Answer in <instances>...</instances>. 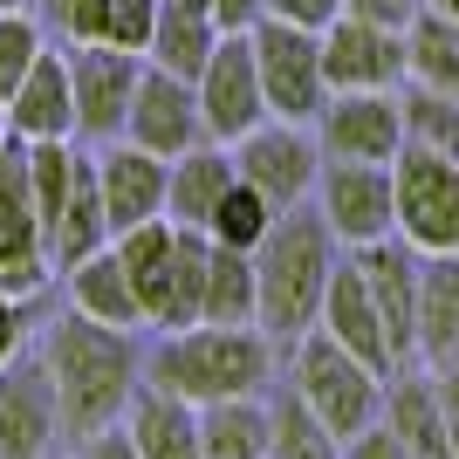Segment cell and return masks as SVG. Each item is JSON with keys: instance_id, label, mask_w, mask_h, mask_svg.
Listing matches in <instances>:
<instances>
[{"instance_id": "cell-1", "label": "cell", "mask_w": 459, "mask_h": 459, "mask_svg": "<svg viewBox=\"0 0 459 459\" xmlns=\"http://www.w3.org/2000/svg\"><path fill=\"white\" fill-rule=\"evenodd\" d=\"M41 370L56 384V425L69 439H96V432L124 425L137 377H144V357H137L131 329L90 323V316L69 308L41 336Z\"/></svg>"}, {"instance_id": "cell-2", "label": "cell", "mask_w": 459, "mask_h": 459, "mask_svg": "<svg viewBox=\"0 0 459 459\" xmlns=\"http://www.w3.org/2000/svg\"><path fill=\"white\" fill-rule=\"evenodd\" d=\"M336 261H343V247H336V233L323 227V212L308 206V199L274 212L268 240L254 247V329L274 350H288L302 329H316Z\"/></svg>"}, {"instance_id": "cell-3", "label": "cell", "mask_w": 459, "mask_h": 459, "mask_svg": "<svg viewBox=\"0 0 459 459\" xmlns=\"http://www.w3.org/2000/svg\"><path fill=\"white\" fill-rule=\"evenodd\" d=\"M152 391H172L186 404H220V398H261L274 384V343L254 323L220 329V323H186L165 329V343L144 364Z\"/></svg>"}, {"instance_id": "cell-4", "label": "cell", "mask_w": 459, "mask_h": 459, "mask_svg": "<svg viewBox=\"0 0 459 459\" xmlns=\"http://www.w3.org/2000/svg\"><path fill=\"white\" fill-rule=\"evenodd\" d=\"M288 391L308 404V419L323 425L336 446L350 432L377 425V411H384V370H370L364 357H350L323 329H302L288 343Z\"/></svg>"}, {"instance_id": "cell-5", "label": "cell", "mask_w": 459, "mask_h": 459, "mask_svg": "<svg viewBox=\"0 0 459 459\" xmlns=\"http://www.w3.org/2000/svg\"><path fill=\"white\" fill-rule=\"evenodd\" d=\"M391 233L411 254H459V158L398 144V158H391Z\"/></svg>"}, {"instance_id": "cell-6", "label": "cell", "mask_w": 459, "mask_h": 459, "mask_svg": "<svg viewBox=\"0 0 459 459\" xmlns=\"http://www.w3.org/2000/svg\"><path fill=\"white\" fill-rule=\"evenodd\" d=\"M247 41H254V69H261L268 117H281V124H316V110L329 103L323 35H308V28H288V21L261 14L247 28Z\"/></svg>"}, {"instance_id": "cell-7", "label": "cell", "mask_w": 459, "mask_h": 459, "mask_svg": "<svg viewBox=\"0 0 459 459\" xmlns=\"http://www.w3.org/2000/svg\"><path fill=\"white\" fill-rule=\"evenodd\" d=\"M69 62V103H76V137L82 144H110L124 137V117H131L137 76H144V56L131 48H103V41H69L62 48Z\"/></svg>"}, {"instance_id": "cell-8", "label": "cell", "mask_w": 459, "mask_h": 459, "mask_svg": "<svg viewBox=\"0 0 459 459\" xmlns=\"http://www.w3.org/2000/svg\"><path fill=\"white\" fill-rule=\"evenodd\" d=\"M227 152H233V172H240V186H254L274 212L302 206L308 192H316V172H323L316 131H308V124H281V117L254 124L247 137H233Z\"/></svg>"}, {"instance_id": "cell-9", "label": "cell", "mask_w": 459, "mask_h": 459, "mask_svg": "<svg viewBox=\"0 0 459 459\" xmlns=\"http://www.w3.org/2000/svg\"><path fill=\"white\" fill-rule=\"evenodd\" d=\"M199 96V124H206L212 144H233L247 137L254 124H268V96H261V69H254V41L247 35H220L212 41L206 69L192 76Z\"/></svg>"}, {"instance_id": "cell-10", "label": "cell", "mask_w": 459, "mask_h": 459, "mask_svg": "<svg viewBox=\"0 0 459 459\" xmlns=\"http://www.w3.org/2000/svg\"><path fill=\"white\" fill-rule=\"evenodd\" d=\"M404 144L398 90H329V103L316 110V152L350 158V165H391Z\"/></svg>"}, {"instance_id": "cell-11", "label": "cell", "mask_w": 459, "mask_h": 459, "mask_svg": "<svg viewBox=\"0 0 459 459\" xmlns=\"http://www.w3.org/2000/svg\"><path fill=\"white\" fill-rule=\"evenodd\" d=\"M316 212L336 233V247H370L391 233V165H350V158H323L316 172Z\"/></svg>"}, {"instance_id": "cell-12", "label": "cell", "mask_w": 459, "mask_h": 459, "mask_svg": "<svg viewBox=\"0 0 459 459\" xmlns=\"http://www.w3.org/2000/svg\"><path fill=\"white\" fill-rule=\"evenodd\" d=\"M350 261L364 268V288L377 302L384 343H391V364H419V336H411V316H419V254L404 247L398 233H384L370 247H350Z\"/></svg>"}, {"instance_id": "cell-13", "label": "cell", "mask_w": 459, "mask_h": 459, "mask_svg": "<svg viewBox=\"0 0 459 459\" xmlns=\"http://www.w3.org/2000/svg\"><path fill=\"white\" fill-rule=\"evenodd\" d=\"M124 137H131L137 152L152 158H186L192 144H206V124H199V96H192V82L165 76V69H152L144 62V76H137V96H131V117H124Z\"/></svg>"}, {"instance_id": "cell-14", "label": "cell", "mask_w": 459, "mask_h": 459, "mask_svg": "<svg viewBox=\"0 0 459 459\" xmlns=\"http://www.w3.org/2000/svg\"><path fill=\"white\" fill-rule=\"evenodd\" d=\"M323 82L329 90H398L404 82V35L377 21L336 14L323 28Z\"/></svg>"}, {"instance_id": "cell-15", "label": "cell", "mask_w": 459, "mask_h": 459, "mask_svg": "<svg viewBox=\"0 0 459 459\" xmlns=\"http://www.w3.org/2000/svg\"><path fill=\"white\" fill-rule=\"evenodd\" d=\"M56 432V384L41 357H7L0 364V459H41Z\"/></svg>"}, {"instance_id": "cell-16", "label": "cell", "mask_w": 459, "mask_h": 459, "mask_svg": "<svg viewBox=\"0 0 459 459\" xmlns=\"http://www.w3.org/2000/svg\"><path fill=\"white\" fill-rule=\"evenodd\" d=\"M96 192H103L110 240L131 233V227H144V220L165 212V158L137 152L131 137H110V144H96Z\"/></svg>"}, {"instance_id": "cell-17", "label": "cell", "mask_w": 459, "mask_h": 459, "mask_svg": "<svg viewBox=\"0 0 459 459\" xmlns=\"http://www.w3.org/2000/svg\"><path fill=\"white\" fill-rule=\"evenodd\" d=\"M316 329L323 336H336V343L350 350V357H364L370 370H384L391 377V343H384V323H377V302H370V288H364V268L357 261H336L329 268V288H323V316H316Z\"/></svg>"}, {"instance_id": "cell-18", "label": "cell", "mask_w": 459, "mask_h": 459, "mask_svg": "<svg viewBox=\"0 0 459 459\" xmlns=\"http://www.w3.org/2000/svg\"><path fill=\"white\" fill-rule=\"evenodd\" d=\"M398 446L411 459H453V439H446V411H439V384L425 364H404L384 377V411H377Z\"/></svg>"}, {"instance_id": "cell-19", "label": "cell", "mask_w": 459, "mask_h": 459, "mask_svg": "<svg viewBox=\"0 0 459 459\" xmlns=\"http://www.w3.org/2000/svg\"><path fill=\"white\" fill-rule=\"evenodd\" d=\"M7 131L21 144H48V137H76V103H69V62L56 48H41L35 69L7 96Z\"/></svg>"}, {"instance_id": "cell-20", "label": "cell", "mask_w": 459, "mask_h": 459, "mask_svg": "<svg viewBox=\"0 0 459 459\" xmlns=\"http://www.w3.org/2000/svg\"><path fill=\"white\" fill-rule=\"evenodd\" d=\"M411 336H419L425 370L459 364V254H419V316H411Z\"/></svg>"}, {"instance_id": "cell-21", "label": "cell", "mask_w": 459, "mask_h": 459, "mask_svg": "<svg viewBox=\"0 0 459 459\" xmlns=\"http://www.w3.org/2000/svg\"><path fill=\"white\" fill-rule=\"evenodd\" d=\"M227 186H233V152H227V144H212V137H206V144H192L186 158L165 165V220L206 233V220H212V206L227 199Z\"/></svg>"}, {"instance_id": "cell-22", "label": "cell", "mask_w": 459, "mask_h": 459, "mask_svg": "<svg viewBox=\"0 0 459 459\" xmlns=\"http://www.w3.org/2000/svg\"><path fill=\"white\" fill-rule=\"evenodd\" d=\"M96 247H110V220H103V192H96V152H76L69 199H62L56 227H48V268L69 274L76 261H90Z\"/></svg>"}, {"instance_id": "cell-23", "label": "cell", "mask_w": 459, "mask_h": 459, "mask_svg": "<svg viewBox=\"0 0 459 459\" xmlns=\"http://www.w3.org/2000/svg\"><path fill=\"white\" fill-rule=\"evenodd\" d=\"M124 439L137 459H206L199 453V411L172 391H152V384H137L131 411H124Z\"/></svg>"}, {"instance_id": "cell-24", "label": "cell", "mask_w": 459, "mask_h": 459, "mask_svg": "<svg viewBox=\"0 0 459 459\" xmlns=\"http://www.w3.org/2000/svg\"><path fill=\"white\" fill-rule=\"evenodd\" d=\"M69 302H76V316H90V323L144 329V308H137V295H131V274H124L117 247H96L90 261L69 268Z\"/></svg>"}, {"instance_id": "cell-25", "label": "cell", "mask_w": 459, "mask_h": 459, "mask_svg": "<svg viewBox=\"0 0 459 459\" xmlns=\"http://www.w3.org/2000/svg\"><path fill=\"white\" fill-rule=\"evenodd\" d=\"M110 247H117V261H124V274H131V295H137V308H144V323H158V308H165V281H172L178 227L158 212V220H144V227L117 233Z\"/></svg>"}, {"instance_id": "cell-26", "label": "cell", "mask_w": 459, "mask_h": 459, "mask_svg": "<svg viewBox=\"0 0 459 459\" xmlns=\"http://www.w3.org/2000/svg\"><path fill=\"white\" fill-rule=\"evenodd\" d=\"M212 41H220L212 14L158 0V21H152V41H144V62H152V69H165V76H178V82H192L199 69H206Z\"/></svg>"}, {"instance_id": "cell-27", "label": "cell", "mask_w": 459, "mask_h": 459, "mask_svg": "<svg viewBox=\"0 0 459 459\" xmlns=\"http://www.w3.org/2000/svg\"><path fill=\"white\" fill-rule=\"evenodd\" d=\"M199 411V453L206 459H268V398H220Z\"/></svg>"}, {"instance_id": "cell-28", "label": "cell", "mask_w": 459, "mask_h": 459, "mask_svg": "<svg viewBox=\"0 0 459 459\" xmlns=\"http://www.w3.org/2000/svg\"><path fill=\"white\" fill-rule=\"evenodd\" d=\"M404 82H425V90H453L459 96V21L419 7V21L404 28Z\"/></svg>"}, {"instance_id": "cell-29", "label": "cell", "mask_w": 459, "mask_h": 459, "mask_svg": "<svg viewBox=\"0 0 459 459\" xmlns=\"http://www.w3.org/2000/svg\"><path fill=\"white\" fill-rule=\"evenodd\" d=\"M199 323H220V329L254 323V254L220 247V240H212V254H206V302H199Z\"/></svg>"}, {"instance_id": "cell-30", "label": "cell", "mask_w": 459, "mask_h": 459, "mask_svg": "<svg viewBox=\"0 0 459 459\" xmlns=\"http://www.w3.org/2000/svg\"><path fill=\"white\" fill-rule=\"evenodd\" d=\"M398 117H404V144L459 158V96L453 90H425V82H398Z\"/></svg>"}, {"instance_id": "cell-31", "label": "cell", "mask_w": 459, "mask_h": 459, "mask_svg": "<svg viewBox=\"0 0 459 459\" xmlns=\"http://www.w3.org/2000/svg\"><path fill=\"white\" fill-rule=\"evenodd\" d=\"M69 178H76V144H69V137H48V144H28V199H35V227H41V247H48V227H56L62 199H69Z\"/></svg>"}, {"instance_id": "cell-32", "label": "cell", "mask_w": 459, "mask_h": 459, "mask_svg": "<svg viewBox=\"0 0 459 459\" xmlns=\"http://www.w3.org/2000/svg\"><path fill=\"white\" fill-rule=\"evenodd\" d=\"M268 459H336V439L308 419V404L295 398L288 384L274 391V404H268Z\"/></svg>"}, {"instance_id": "cell-33", "label": "cell", "mask_w": 459, "mask_h": 459, "mask_svg": "<svg viewBox=\"0 0 459 459\" xmlns=\"http://www.w3.org/2000/svg\"><path fill=\"white\" fill-rule=\"evenodd\" d=\"M268 227H274V206H268V199H261L254 186H240V172H233L227 199H220V206H212V220H206V240L254 254L261 240H268Z\"/></svg>"}, {"instance_id": "cell-34", "label": "cell", "mask_w": 459, "mask_h": 459, "mask_svg": "<svg viewBox=\"0 0 459 459\" xmlns=\"http://www.w3.org/2000/svg\"><path fill=\"white\" fill-rule=\"evenodd\" d=\"M0 240H41L35 199H28V144L21 137L0 144Z\"/></svg>"}, {"instance_id": "cell-35", "label": "cell", "mask_w": 459, "mask_h": 459, "mask_svg": "<svg viewBox=\"0 0 459 459\" xmlns=\"http://www.w3.org/2000/svg\"><path fill=\"white\" fill-rule=\"evenodd\" d=\"M48 48V28H41L28 7H14V14H0V103L14 96V82L35 69V56Z\"/></svg>"}, {"instance_id": "cell-36", "label": "cell", "mask_w": 459, "mask_h": 459, "mask_svg": "<svg viewBox=\"0 0 459 459\" xmlns=\"http://www.w3.org/2000/svg\"><path fill=\"white\" fill-rule=\"evenodd\" d=\"M48 247L41 240H0V295L7 302H28V295H41L48 288Z\"/></svg>"}, {"instance_id": "cell-37", "label": "cell", "mask_w": 459, "mask_h": 459, "mask_svg": "<svg viewBox=\"0 0 459 459\" xmlns=\"http://www.w3.org/2000/svg\"><path fill=\"white\" fill-rule=\"evenodd\" d=\"M336 459H411V453H404L398 432L377 419V425H364V432H350V439L336 446Z\"/></svg>"}, {"instance_id": "cell-38", "label": "cell", "mask_w": 459, "mask_h": 459, "mask_svg": "<svg viewBox=\"0 0 459 459\" xmlns=\"http://www.w3.org/2000/svg\"><path fill=\"white\" fill-rule=\"evenodd\" d=\"M268 14L288 21V28H308V35H323L329 21L343 14V0H268Z\"/></svg>"}, {"instance_id": "cell-39", "label": "cell", "mask_w": 459, "mask_h": 459, "mask_svg": "<svg viewBox=\"0 0 459 459\" xmlns=\"http://www.w3.org/2000/svg\"><path fill=\"white\" fill-rule=\"evenodd\" d=\"M419 7L425 0H343V14H357V21H377V28H411L419 21Z\"/></svg>"}, {"instance_id": "cell-40", "label": "cell", "mask_w": 459, "mask_h": 459, "mask_svg": "<svg viewBox=\"0 0 459 459\" xmlns=\"http://www.w3.org/2000/svg\"><path fill=\"white\" fill-rule=\"evenodd\" d=\"M261 14H268V0H212V28L220 35H247Z\"/></svg>"}, {"instance_id": "cell-41", "label": "cell", "mask_w": 459, "mask_h": 459, "mask_svg": "<svg viewBox=\"0 0 459 459\" xmlns=\"http://www.w3.org/2000/svg\"><path fill=\"white\" fill-rule=\"evenodd\" d=\"M439 384V411H446V439H453V459H459V364H439L432 370Z\"/></svg>"}, {"instance_id": "cell-42", "label": "cell", "mask_w": 459, "mask_h": 459, "mask_svg": "<svg viewBox=\"0 0 459 459\" xmlns=\"http://www.w3.org/2000/svg\"><path fill=\"white\" fill-rule=\"evenodd\" d=\"M21 329H28V302H7V295H0V364L21 350Z\"/></svg>"}, {"instance_id": "cell-43", "label": "cell", "mask_w": 459, "mask_h": 459, "mask_svg": "<svg viewBox=\"0 0 459 459\" xmlns=\"http://www.w3.org/2000/svg\"><path fill=\"white\" fill-rule=\"evenodd\" d=\"M82 459H137V453H131V439H124V425H110V432L82 439Z\"/></svg>"}, {"instance_id": "cell-44", "label": "cell", "mask_w": 459, "mask_h": 459, "mask_svg": "<svg viewBox=\"0 0 459 459\" xmlns=\"http://www.w3.org/2000/svg\"><path fill=\"white\" fill-rule=\"evenodd\" d=\"M432 14H446V21H459V0H425Z\"/></svg>"}, {"instance_id": "cell-45", "label": "cell", "mask_w": 459, "mask_h": 459, "mask_svg": "<svg viewBox=\"0 0 459 459\" xmlns=\"http://www.w3.org/2000/svg\"><path fill=\"white\" fill-rule=\"evenodd\" d=\"M172 7H199V14H212V0H172Z\"/></svg>"}, {"instance_id": "cell-46", "label": "cell", "mask_w": 459, "mask_h": 459, "mask_svg": "<svg viewBox=\"0 0 459 459\" xmlns=\"http://www.w3.org/2000/svg\"><path fill=\"white\" fill-rule=\"evenodd\" d=\"M7 137H14V131H7V103H0V144H7Z\"/></svg>"}, {"instance_id": "cell-47", "label": "cell", "mask_w": 459, "mask_h": 459, "mask_svg": "<svg viewBox=\"0 0 459 459\" xmlns=\"http://www.w3.org/2000/svg\"><path fill=\"white\" fill-rule=\"evenodd\" d=\"M14 7H28V0H0V14H14Z\"/></svg>"}]
</instances>
